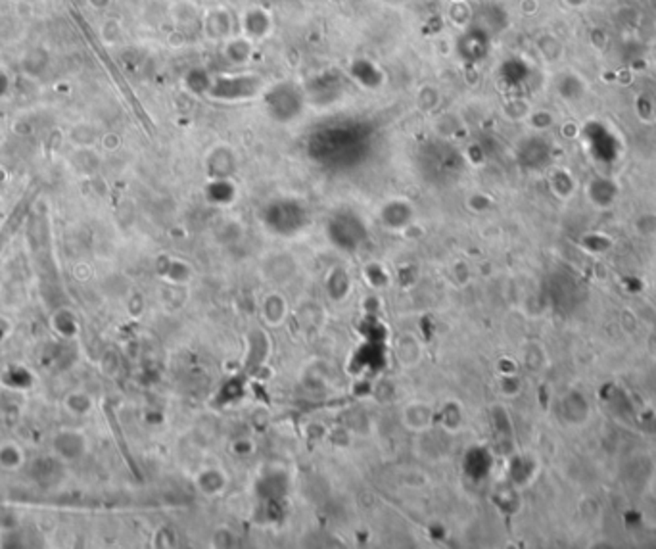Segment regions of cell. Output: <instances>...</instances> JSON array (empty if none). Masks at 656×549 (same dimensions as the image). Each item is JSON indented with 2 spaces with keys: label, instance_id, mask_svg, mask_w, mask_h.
<instances>
[{
  "label": "cell",
  "instance_id": "cell-1",
  "mask_svg": "<svg viewBox=\"0 0 656 549\" xmlns=\"http://www.w3.org/2000/svg\"><path fill=\"white\" fill-rule=\"evenodd\" d=\"M396 353H397V359H399V363H401V365H407V367L416 365V363L420 361V357H422L420 342L416 340L415 336H411V334H403V336L397 340Z\"/></svg>",
  "mask_w": 656,
  "mask_h": 549
}]
</instances>
